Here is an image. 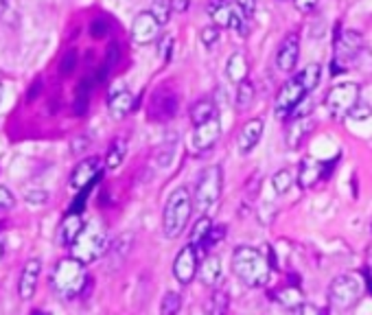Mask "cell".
Returning a JSON list of instances; mask_svg holds the SVG:
<instances>
[{
	"mask_svg": "<svg viewBox=\"0 0 372 315\" xmlns=\"http://www.w3.org/2000/svg\"><path fill=\"white\" fill-rule=\"evenodd\" d=\"M322 79V66L309 64L285 83L274 101V114L278 121H287L291 112L302 103L309 92H313Z\"/></svg>",
	"mask_w": 372,
	"mask_h": 315,
	"instance_id": "6da1fadb",
	"label": "cell"
},
{
	"mask_svg": "<svg viewBox=\"0 0 372 315\" xmlns=\"http://www.w3.org/2000/svg\"><path fill=\"white\" fill-rule=\"evenodd\" d=\"M232 272L245 287L258 289L267 285L271 267L265 254H260L256 247L239 245L232 252Z\"/></svg>",
	"mask_w": 372,
	"mask_h": 315,
	"instance_id": "7a4b0ae2",
	"label": "cell"
},
{
	"mask_svg": "<svg viewBox=\"0 0 372 315\" xmlns=\"http://www.w3.org/2000/svg\"><path fill=\"white\" fill-rule=\"evenodd\" d=\"M85 283H88V274H85V265L77 258H61L55 270H53V276H51V285L57 292L59 298H66V300H72L77 298Z\"/></svg>",
	"mask_w": 372,
	"mask_h": 315,
	"instance_id": "3957f363",
	"label": "cell"
},
{
	"mask_svg": "<svg viewBox=\"0 0 372 315\" xmlns=\"http://www.w3.org/2000/svg\"><path fill=\"white\" fill-rule=\"evenodd\" d=\"M193 212V195L186 191L184 186L176 188L165 204V212H163V230L167 238H178L186 223L191 219Z\"/></svg>",
	"mask_w": 372,
	"mask_h": 315,
	"instance_id": "277c9868",
	"label": "cell"
},
{
	"mask_svg": "<svg viewBox=\"0 0 372 315\" xmlns=\"http://www.w3.org/2000/svg\"><path fill=\"white\" fill-rule=\"evenodd\" d=\"M72 258L81 261L83 265L88 263H94L96 258H101L103 254H107L110 250V241L105 228L99 221H88L83 225L81 234L77 236V241L72 243Z\"/></svg>",
	"mask_w": 372,
	"mask_h": 315,
	"instance_id": "5b68a950",
	"label": "cell"
},
{
	"mask_svg": "<svg viewBox=\"0 0 372 315\" xmlns=\"http://www.w3.org/2000/svg\"><path fill=\"white\" fill-rule=\"evenodd\" d=\"M221 188H223V171H221V167L219 165L206 167L200 173L197 182H195V195H193L195 208L197 210H208L221 197Z\"/></svg>",
	"mask_w": 372,
	"mask_h": 315,
	"instance_id": "8992f818",
	"label": "cell"
},
{
	"mask_svg": "<svg viewBox=\"0 0 372 315\" xmlns=\"http://www.w3.org/2000/svg\"><path fill=\"white\" fill-rule=\"evenodd\" d=\"M359 103V85L357 83H338L331 88L324 105L333 121H344L351 116L353 108Z\"/></svg>",
	"mask_w": 372,
	"mask_h": 315,
	"instance_id": "52a82bcc",
	"label": "cell"
},
{
	"mask_svg": "<svg viewBox=\"0 0 372 315\" xmlns=\"http://www.w3.org/2000/svg\"><path fill=\"white\" fill-rule=\"evenodd\" d=\"M359 298H362V283H359L357 276H351V274L338 276L329 287L331 307L340 309V311H346L353 305H357Z\"/></svg>",
	"mask_w": 372,
	"mask_h": 315,
	"instance_id": "ba28073f",
	"label": "cell"
},
{
	"mask_svg": "<svg viewBox=\"0 0 372 315\" xmlns=\"http://www.w3.org/2000/svg\"><path fill=\"white\" fill-rule=\"evenodd\" d=\"M200 272V250L195 245H184L173 261V278L180 285H191Z\"/></svg>",
	"mask_w": 372,
	"mask_h": 315,
	"instance_id": "9c48e42d",
	"label": "cell"
},
{
	"mask_svg": "<svg viewBox=\"0 0 372 315\" xmlns=\"http://www.w3.org/2000/svg\"><path fill=\"white\" fill-rule=\"evenodd\" d=\"M335 165H338V158L329 160V162H320L311 156L302 158L300 167H298V184H300L302 188L316 186L322 178H329V173Z\"/></svg>",
	"mask_w": 372,
	"mask_h": 315,
	"instance_id": "30bf717a",
	"label": "cell"
},
{
	"mask_svg": "<svg viewBox=\"0 0 372 315\" xmlns=\"http://www.w3.org/2000/svg\"><path fill=\"white\" fill-rule=\"evenodd\" d=\"M101 180V160L99 158H85L70 173V188L83 191V188L94 186Z\"/></svg>",
	"mask_w": 372,
	"mask_h": 315,
	"instance_id": "8fae6325",
	"label": "cell"
},
{
	"mask_svg": "<svg viewBox=\"0 0 372 315\" xmlns=\"http://www.w3.org/2000/svg\"><path fill=\"white\" fill-rule=\"evenodd\" d=\"M160 29H163V24L154 18L152 11H141L132 22V40L143 46L152 44L160 37Z\"/></svg>",
	"mask_w": 372,
	"mask_h": 315,
	"instance_id": "7c38bea8",
	"label": "cell"
},
{
	"mask_svg": "<svg viewBox=\"0 0 372 315\" xmlns=\"http://www.w3.org/2000/svg\"><path fill=\"white\" fill-rule=\"evenodd\" d=\"M298 55H300V37L296 33H287L276 50V68L280 72H293L298 64Z\"/></svg>",
	"mask_w": 372,
	"mask_h": 315,
	"instance_id": "4fadbf2b",
	"label": "cell"
},
{
	"mask_svg": "<svg viewBox=\"0 0 372 315\" xmlns=\"http://www.w3.org/2000/svg\"><path fill=\"white\" fill-rule=\"evenodd\" d=\"M221 138V121L217 119H210L208 123L200 125V128L193 130V149L195 154H204V151L213 149L217 145V141Z\"/></svg>",
	"mask_w": 372,
	"mask_h": 315,
	"instance_id": "5bb4252c",
	"label": "cell"
},
{
	"mask_svg": "<svg viewBox=\"0 0 372 315\" xmlns=\"http://www.w3.org/2000/svg\"><path fill=\"white\" fill-rule=\"evenodd\" d=\"M42 274V261L40 258H31L27 265L22 267L20 281H18V294L22 300H31L35 289H37V281H40Z\"/></svg>",
	"mask_w": 372,
	"mask_h": 315,
	"instance_id": "9a60e30c",
	"label": "cell"
},
{
	"mask_svg": "<svg viewBox=\"0 0 372 315\" xmlns=\"http://www.w3.org/2000/svg\"><path fill=\"white\" fill-rule=\"evenodd\" d=\"M178 112V94L171 90H158L152 99V116L158 121H169Z\"/></svg>",
	"mask_w": 372,
	"mask_h": 315,
	"instance_id": "2e32d148",
	"label": "cell"
},
{
	"mask_svg": "<svg viewBox=\"0 0 372 315\" xmlns=\"http://www.w3.org/2000/svg\"><path fill=\"white\" fill-rule=\"evenodd\" d=\"M260 136H263V121L260 119H250L247 121L241 132H239V138H237V149L241 156H247L250 151L258 145Z\"/></svg>",
	"mask_w": 372,
	"mask_h": 315,
	"instance_id": "e0dca14e",
	"label": "cell"
},
{
	"mask_svg": "<svg viewBox=\"0 0 372 315\" xmlns=\"http://www.w3.org/2000/svg\"><path fill=\"white\" fill-rule=\"evenodd\" d=\"M83 219L79 212H68V215L64 217V221H61L59 230H57V241L61 247H72V243L77 241V236L81 234L83 230Z\"/></svg>",
	"mask_w": 372,
	"mask_h": 315,
	"instance_id": "ac0fdd59",
	"label": "cell"
},
{
	"mask_svg": "<svg viewBox=\"0 0 372 315\" xmlns=\"http://www.w3.org/2000/svg\"><path fill=\"white\" fill-rule=\"evenodd\" d=\"M107 110L112 119H125L130 112L134 110V96L127 88H118V90H112L107 99Z\"/></svg>",
	"mask_w": 372,
	"mask_h": 315,
	"instance_id": "d6986e66",
	"label": "cell"
},
{
	"mask_svg": "<svg viewBox=\"0 0 372 315\" xmlns=\"http://www.w3.org/2000/svg\"><path fill=\"white\" fill-rule=\"evenodd\" d=\"M247 72H250V64H247V57L241 53V50H237V53H232L230 59H228V64H226V74H228V79L232 83H243L247 81Z\"/></svg>",
	"mask_w": 372,
	"mask_h": 315,
	"instance_id": "ffe728a7",
	"label": "cell"
},
{
	"mask_svg": "<svg viewBox=\"0 0 372 315\" xmlns=\"http://www.w3.org/2000/svg\"><path fill=\"white\" fill-rule=\"evenodd\" d=\"M208 16L213 18V24L219 29H230V22L234 16V7L228 0H213L208 5Z\"/></svg>",
	"mask_w": 372,
	"mask_h": 315,
	"instance_id": "44dd1931",
	"label": "cell"
},
{
	"mask_svg": "<svg viewBox=\"0 0 372 315\" xmlns=\"http://www.w3.org/2000/svg\"><path fill=\"white\" fill-rule=\"evenodd\" d=\"M309 132H311V121H309L307 116H298L293 123L287 125V147L298 149L302 145V141L307 138Z\"/></svg>",
	"mask_w": 372,
	"mask_h": 315,
	"instance_id": "7402d4cb",
	"label": "cell"
},
{
	"mask_svg": "<svg viewBox=\"0 0 372 315\" xmlns=\"http://www.w3.org/2000/svg\"><path fill=\"white\" fill-rule=\"evenodd\" d=\"M210 119H217L215 101L202 99V101H197V103L191 108V123H193V128H200V125L208 123Z\"/></svg>",
	"mask_w": 372,
	"mask_h": 315,
	"instance_id": "603a6c76",
	"label": "cell"
},
{
	"mask_svg": "<svg viewBox=\"0 0 372 315\" xmlns=\"http://www.w3.org/2000/svg\"><path fill=\"white\" fill-rule=\"evenodd\" d=\"M221 272H223L221 258H219V256H206V258L200 263V272H197V274H200V278H202L204 285L213 287V285L219 283Z\"/></svg>",
	"mask_w": 372,
	"mask_h": 315,
	"instance_id": "cb8c5ba5",
	"label": "cell"
},
{
	"mask_svg": "<svg viewBox=\"0 0 372 315\" xmlns=\"http://www.w3.org/2000/svg\"><path fill=\"white\" fill-rule=\"evenodd\" d=\"M230 309V296L226 289H215L210 298L204 302V313L206 315H226Z\"/></svg>",
	"mask_w": 372,
	"mask_h": 315,
	"instance_id": "d4e9b609",
	"label": "cell"
},
{
	"mask_svg": "<svg viewBox=\"0 0 372 315\" xmlns=\"http://www.w3.org/2000/svg\"><path fill=\"white\" fill-rule=\"evenodd\" d=\"M125 154H127V143L123 141V138H116V141L112 143L110 149H107L105 167L107 169H118L123 165V160H125Z\"/></svg>",
	"mask_w": 372,
	"mask_h": 315,
	"instance_id": "484cf974",
	"label": "cell"
},
{
	"mask_svg": "<svg viewBox=\"0 0 372 315\" xmlns=\"http://www.w3.org/2000/svg\"><path fill=\"white\" fill-rule=\"evenodd\" d=\"M278 302L282 307H287V309H300L304 305V300H302V292L298 289L296 285H287V287H282V292L278 294Z\"/></svg>",
	"mask_w": 372,
	"mask_h": 315,
	"instance_id": "4316f807",
	"label": "cell"
},
{
	"mask_svg": "<svg viewBox=\"0 0 372 315\" xmlns=\"http://www.w3.org/2000/svg\"><path fill=\"white\" fill-rule=\"evenodd\" d=\"M132 243H134V234H121L114 243H110V250H107V254L112 258H116V261H123L127 256V252L132 250Z\"/></svg>",
	"mask_w": 372,
	"mask_h": 315,
	"instance_id": "83f0119b",
	"label": "cell"
},
{
	"mask_svg": "<svg viewBox=\"0 0 372 315\" xmlns=\"http://www.w3.org/2000/svg\"><path fill=\"white\" fill-rule=\"evenodd\" d=\"M271 186H274V191L278 195H285L289 193V188L293 186V173L289 169H280L271 175Z\"/></svg>",
	"mask_w": 372,
	"mask_h": 315,
	"instance_id": "f1b7e54d",
	"label": "cell"
},
{
	"mask_svg": "<svg viewBox=\"0 0 372 315\" xmlns=\"http://www.w3.org/2000/svg\"><path fill=\"white\" fill-rule=\"evenodd\" d=\"M182 309V296L176 292H167L160 302V315H178Z\"/></svg>",
	"mask_w": 372,
	"mask_h": 315,
	"instance_id": "f546056e",
	"label": "cell"
},
{
	"mask_svg": "<svg viewBox=\"0 0 372 315\" xmlns=\"http://www.w3.org/2000/svg\"><path fill=\"white\" fill-rule=\"evenodd\" d=\"M210 228H213V219H210V217H200V219H197L195 228H193V232H191V245L200 247Z\"/></svg>",
	"mask_w": 372,
	"mask_h": 315,
	"instance_id": "4dcf8cb0",
	"label": "cell"
},
{
	"mask_svg": "<svg viewBox=\"0 0 372 315\" xmlns=\"http://www.w3.org/2000/svg\"><path fill=\"white\" fill-rule=\"evenodd\" d=\"M254 96H256V90H254L252 81L239 83V88H237V105H239V110L250 108L254 103Z\"/></svg>",
	"mask_w": 372,
	"mask_h": 315,
	"instance_id": "1f68e13d",
	"label": "cell"
},
{
	"mask_svg": "<svg viewBox=\"0 0 372 315\" xmlns=\"http://www.w3.org/2000/svg\"><path fill=\"white\" fill-rule=\"evenodd\" d=\"M154 14V18L163 24L169 22V18H171V5H169V0H154V5H152V9H149Z\"/></svg>",
	"mask_w": 372,
	"mask_h": 315,
	"instance_id": "d6a6232c",
	"label": "cell"
},
{
	"mask_svg": "<svg viewBox=\"0 0 372 315\" xmlns=\"http://www.w3.org/2000/svg\"><path fill=\"white\" fill-rule=\"evenodd\" d=\"M223 236H226V225H213V228L208 230V234H206V238L202 241V245H200V247L210 250L213 245H217ZM200 247H197V250H200Z\"/></svg>",
	"mask_w": 372,
	"mask_h": 315,
	"instance_id": "836d02e7",
	"label": "cell"
},
{
	"mask_svg": "<svg viewBox=\"0 0 372 315\" xmlns=\"http://www.w3.org/2000/svg\"><path fill=\"white\" fill-rule=\"evenodd\" d=\"M88 99H90V88H88V83H81L79 85V92H77V101H74V112H77V114H83L85 112V108H88Z\"/></svg>",
	"mask_w": 372,
	"mask_h": 315,
	"instance_id": "e575fe53",
	"label": "cell"
},
{
	"mask_svg": "<svg viewBox=\"0 0 372 315\" xmlns=\"http://www.w3.org/2000/svg\"><path fill=\"white\" fill-rule=\"evenodd\" d=\"M200 40L208 48L213 44H217L219 42V27H215V24H208V27H204L202 33H200Z\"/></svg>",
	"mask_w": 372,
	"mask_h": 315,
	"instance_id": "d590c367",
	"label": "cell"
},
{
	"mask_svg": "<svg viewBox=\"0 0 372 315\" xmlns=\"http://www.w3.org/2000/svg\"><path fill=\"white\" fill-rule=\"evenodd\" d=\"M14 204H16L14 193H11L7 186L0 184V210H9V208H14Z\"/></svg>",
	"mask_w": 372,
	"mask_h": 315,
	"instance_id": "8d00e7d4",
	"label": "cell"
},
{
	"mask_svg": "<svg viewBox=\"0 0 372 315\" xmlns=\"http://www.w3.org/2000/svg\"><path fill=\"white\" fill-rule=\"evenodd\" d=\"M370 116H372V108H370L368 103H357V105L353 108L349 119H353V121H366V119H370Z\"/></svg>",
	"mask_w": 372,
	"mask_h": 315,
	"instance_id": "74e56055",
	"label": "cell"
},
{
	"mask_svg": "<svg viewBox=\"0 0 372 315\" xmlns=\"http://www.w3.org/2000/svg\"><path fill=\"white\" fill-rule=\"evenodd\" d=\"M107 20L105 18H96L92 24H90V33H92V37H103V35H107Z\"/></svg>",
	"mask_w": 372,
	"mask_h": 315,
	"instance_id": "f35d334b",
	"label": "cell"
},
{
	"mask_svg": "<svg viewBox=\"0 0 372 315\" xmlns=\"http://www.w3.org/2000/svg\"><path fill=\"white\" fill-rule=\"evenodd\" d=\"M24 199H27L29 204L40 206V204H46L48 201V193L46 191H29L27 195H24Z\"/></svg>",
	"mask_w": 372,
	"mask_h": 315,
	"instance_id": "ab89813d",
	"label": "cell"
},
{
	"mask_svg": "<svg viewBox=\"0 0 372 315\" xmlns=\"http://www.w3.org/2000/svg\"><path fill=\"white\" fill-rule=\"evenodd\" d=\"M237 7L241 9V14L250 20L254 16V11H256V0H237Z\"/></svg>",
	"mask_w": 372,
	"mask_h": 315,
	"instance_id": "60d3db41",
	"label": "cell"
},
{
	"mask_svg": "<svg viewBox=\"0 0 372 315\" xmlns=\"http://www.w3.org/2000/svg\"><path fill=\"white\" fill-rule=\"evenodd\" d=\"M74 64H77V53L70 50V53H66L64 61H61V74H70L74 70Z\"/></svg>",
	"mask_w": 372,
	"mask_h": 315,
	"instance_id": "b9f144b4",
	"label": "cell"
},
{
	"mask_svg": "<svg viewBox=\"0 0 372 315\" xmlns=\"http://www.w3.org/2000/svg\"><path fill=\"white\" fill-rule=\"evenodd\" d=\"M318 3L320 0H293V5L300 14H311V11L318 7Z\"/></svg>",
	"mask_w": 372,
	"mask_h": 315,
	"instance_id": "7bdbcfd3",
	"label": "cell"
},
{
	"mask_svg": "<svg viewBox=\"0 0 372 315\" xmlns=\"http://www.w3.org/2000/svg\"><path fill=\"white\" fill-rule=\"evenodd\" d=\"M171 11H178V14H184L186 9L191 7V0H169Z\"/></svg>",
	"mask_w": 372,
	"mask_h": 315,
	"instance_id": "ee69618b",
	"label": "cell"
},
{
	"mask_svg": "<svg viewBox=\"0 0 372 315\" xmlns=\"http://www.w3.org/2000/svg\"><path fill=\"white\" fill-rule=\"evenodd\" d=\"M300 315H324L320 309H316L313 305H302L300 307Z\"/></svg>",
	"mask_w": 372,
	"mask_h": 315,
	"instance_id": "f6af8a7d",
	"label": "cell"
},
{
	"mask_svg": "<svg viewBox=\"0 0 372 315\" xmlns=\"http://www.w3.org/2000/svg\"><path fill=\"white\" fill-rule=\"evenodd\" d=\"M9 9V0H0V18L5 16V11Z\"/></svg>",
	"mask_w": 372,
	"mask_h": 315,
	"instance_id": "bcb514c9",
	"label": "cell"
},
{
	"mask_svg": "<svg viewBox=\"0 0 372 315\" xmlns=\"http://www.w3.org/2000/svg\"><path fill=\"white\" fill-rule=\"evenodd\" d=\"M5 256V245H3V241H0V258Z\"/></svg>",
	"mask_w": 372,
	"mask_h": 315,
	"instance_id": "7dc6e473",
	"label": "cell"
},
{
	"mask_svg": "<svg viewBox=\"0 0 372 315\" xmlns=\"http://www.w3.org/2000/svg\"><path fill=\"white\" fill-rule=\"evenodd\" d=\"M31 315H48V313H42V311H33Z\"/></svg>",
	"mask_w": 372,
	"mask_h": 315,
	"instance_id": "c3c4849f",
	"label": "cell"
},
{
	"mask_svg": "<svg viewBox=\"0 0 372 315\" xmlns=\"http://www.w3.org/2000/svg\"><path fill=\"white\" fill-rule=\"evenodd\" d=\"M368 289H370V292H372V278H368Z\"/></svg>",
	"mask_w": 372,
	"mask_h": 315,
	"instance_id": "681fc988",
	"label": "cell"
},
{
	"mask_svg": "<svg viewBox=\"0 0 372 315\" xmlns=\"http://www.w3.org/2000/svg\"><path fill=\"white\" fill-rule=\"evenodd\" d=\"M0 101H3V83H0Z\"/></svg>",
	"mask_w": 372,
	"mask_h": 315,
	"instance_id": "f907efd6",
	"label": "cell"
}]
</instances>
